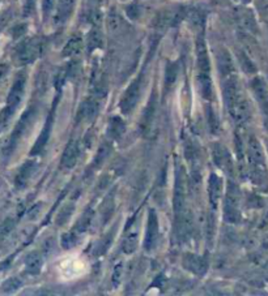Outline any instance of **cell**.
Masks as SVG:
<instances>
[{
  "instance_id": "obj_1",
  "label": "cell",
  "mask_w": 268,
  "mask_h": 296,
  "mask_svg": "<svg viewBox=\"0 0 268 296\" xmlns=\"http://www.w3.org/2000/svg\"><path fill=\"white\" fill-rule=\"evenodd\" d=\"M224 99L230 116L237 123H245L250 116V107L245 94L241 88L240 79L237 75H232L223 79Z\"/></svg>"
},
{
  "instance_id": "obj_2",
  "label": "cell",
  "mask_w": 268,
  "mask_h": 296,
  "mask_svg": "<svg viewBox=\"0 0 268 296\" xmlns=\"http://www.w3.org/2000/svg\"><path fill=\"white\" fill-rule=\"evenodd\" d=\"M247 161H249L250 176L256 185H265L268 183L267 166L263 149L255 137L251 136L247 141Z\"/></svg>"
},
{
  "instance_id": "obj_3",
  "label": "cell",
  "mask_w": 268,
  "mask_h": 296,
  "mask_svg": "<svg viewBox=\"0 0 268 296\" xmlns=\"http://www.w3.org/2000/svg\"><path fill=\"white\" fill-rule=\"evenodd\" d=\"M186 198H187V175L183 166L178 165L176 170V188H174V214L176 218L183 215L187 211L186 209Z\"/></svg>"
},
{
  "instance_id": "obj_4",
  "label": "cell",
  "mask_w": 268,
  "mask_h": 296,
  "mask_svg": "<svg viewBox=\"0 0 268 296\" xmlns=\"http://www.w3.org/2000/svg\"><path fill=\"white\" fill-rule=\"evenodd\" d=\"M240 200V189L234 183H230L229 187H228L225 202H224V216H225V220L230 223H237L241 219Z\"/></svg>"
},
{
  "instance_id": "obj_5",
  "label": "cell",
  "mask_w": 268,
  "mask_h": 296,
  "mask_svg": "<svg viewBox=\"0 0 268 296\" xmlns=\"http://www.w3.org/2000/svg\"><path fill=\"white\" fill-rule=\"evenodd\" d=\"M24 89H25V76L21 75V76L17 77V80L15 81L12 86V90L10 93V97H8V106L3 111V115L0 118V125L6 124L8 119L11 118V115L13 114V111L16 110V107L19 106L20 101L24 96Z\"/></svg>"
},
{
  "instance_id": "obj_6",
  "label": "cell",
  "mask_w": 268,
  "mask_h": 296,
  "mask_svg": "<svg viewBox=\"0 0 268 296\" xmlns=\"http://www.w3.org/2000/svg\"><path fill=\"white\" fill-rule=\"evenodd\" d=\"M41 51L42 42L37 38H29L17 47L16 59L21 64L32 63L41 55Z\"/></svg>"
},
{
  "instance_id": "obj_7",
  "label": "cell",
  "mask_w": 268,
  "mask_h": 296,
  "mask_svg": "<svg viewBox=\"0 0 268 296\" xmlns=\"http://www.w3.org/2000/svg\"><path fill=\"white\" fill-rule=\"evenodd\" d=\"M141 93V76H139L136 80L132 81L130 84L127 89H126L125 94L122 96L121 103H119V107H121V111L125 115H128L135 108V106L139 102V98H140Z\"/></svg>"
},
{
  "instance_id": "obj_8",
  "label": "cell",
  "mask_w": 268,
  "mask_h": 296,
  "mask_svg": "<svg viewBox=\"0 0 268 296\" xmlns=\"http://www.w3.org/2000/svg\"><path fill=\"white\" fill-rule=\"evenodd\" d=\"M251 88L254 96L258 101L259 107H260V111H262L264 127L268 131V86L262 77H255L251 81Z\"/></svg>"
},
{
  "instance_id": "obj_9",
  "label": "cell",
  "mask_w": 268,
  "mask_h": 296,
  "mask_svg": "<svg viewBox=\"0 0 268 296\" xmlns=\"http://www.w3.org/2000/svg\"><path fill=\"white\" fill-rule=\"evenodd\" d=\"M234 20L238 24L242 30L251 34H256L258 33V24H256L255 16L252 13L251 10L245 8V7H238L234 11Z\"/></svg>"
},
{
  "instance_id": "obj_10",
  "label": "cell",
  "mask_w": 268,
  "mask_h": 296,
  "mask_svg": "<svg viewBox=\"0 0 268 296\" xmlns=\"http://www.w3.org/2000/svg\"><path fill=\"white\" fill-rule=\"evenodd\" d=\"M183 16H185V12L181 8H178V10L163 11L161 13H158V16L154 20V25H156L157 29H160V30H165V29L178 24L183 19Z\"/></svg>"
},
{
  "instance_id": "obj_11",
  "label": "cell",
  "mask_w": 268,
  "mask_h": 296,
  "mask_svg": "<svg viewBox=\"0 0 268 296\" xmlns=\"http://www.w3.org/2000/svg\"><path fill=\"white\" fill-rule=\"evenodd\" d=\"M158 238V220H157V214L153 209H150L148 214L147 223V233H145V239H144V247L147 251H150L157 243Z\"/></svg>"
},
{
  "instance_id": "obj_12",
  "label": "cell",
  "mask_w": 268,
  "mask_h": 296,
  "mask_svg": "<svg viewBox=\"0 0 268 296\" xmlns=\"http://www.w3.org/2000/svg\"><path fill=\"white\" fill-rule=\"evenodd\" d=\"M212 156H213L216 165L220 169L233 174V162H232V158H230V154L227 150V147L223 146L221 143H215L213 146H212Z\"/></svg>"
},
{
  "instance_id": "obj_13",
  "label": "cell",
  "mask_w": 268,
  "mask_h": 296,
  "mask_svg": "<svg viewBox=\"0 0 268 296\" xmlns=\"http://www.w3.org/2000/svg\"><path fill=\"white\" fill-rule=\"evenodd\" d=\"M183 266L186 270L191 271L196 275H203L207 270V261L204 258L200 257L194 253H187L183 256Z\"/></svg>"
},
{
  "instance_id": "obj_14",
  "label": "cell",
  "mask_w": 268,
  "mask_h": 296,
  "mask_svg": "<svg viewBox=\"0 0 268 296\" xmlns=\"http://www.w3.org/2000/svg\"><path fill=\"white\" fill-rule=\"evenodd\" d=\"M75 4H76V0H58L57 6V12H55V24L57 25H63L70 16L74 12Z\"/></svg>"
},
{
  "instance_id": "obj_15",
  "label": "cell",
  "mask_w": 268,
  "mask_h": 296,
  "mask_svg": "<svg viewBox=\"0 0 268 296\" xmlns=\"http://www.w3.org/2000/svg\"><path fill=\"white\" fill-rule=\"evenodd\" d=\"M77 158H79V143L75 140H71L67 146H66V149H64L63 156H62V167L67 170L72 169L76 165Z\"/></svg>"
},
{
  "instance_id": "obj_16",
  "label": "cell",
  "mask_w": 268,
  "mask_h": 296,
  "mask_svg": "<svg viewBox=\"0 0 268 296\" xmlns=\"http://www.w3.org/2000/svg\"><path fill=\"white\" fill-rule=\"evenodd\" d=\"M221 193H223V180L216 174H211L208 180V194H209V201L213 207H216L219 204Z\"/></svg>"
},
{
  "instance_id": "obj_17",
  "label": "cell",
  "mask_w": 268,
  "mask_h": 296,
  "mask_svg": "<svg viewBox=\"0 0 268 296\" xmlns=\"http://www.w3.org/2000/svg\"><path fill=\"white\" fill-rule=\"evenodd\" d=\"M217 65H219V70H220V75L223 79L232 76V75H236V68H234L232 56L225 50H223L220 54L217 55Z\"/></svg>"
},
{
  "instance_id": "obj_18",
  "label": "cell",
  "mask_w": 268,
  "mask_h": 296,
  "mask_svg": "<svg viewBox=\"0 0 268 296\" xmlns=\"http://www.w3.org/2000/svg\"><path fill=\"white\" fill-rule=\"evenodd\" d=\"M154 116H156V105H154L153 99H150L149 105L145 108V111H144L143 118H141L140 121V129L144 136H148L150 133V131H152L154 123Z\"/></svg>"
},
{
  "instance_id": "obj_19",
  "label": "cell",
  "mask_w": 268,
  "mask_h": 296,
  "mask_svg": "<svg viewBox=\"0 0 268 296\" xmlns=\"http://www.w3.org/2000/svg\"><path fill=\"white\" fill-rule=\"evenodd\" d=\"M34 112H35L34 110H33V108H30V110H29V111L24 115L23 119L20 120V124L17 125L16 129H15V132H13L12 141H11V145H12V146H15V145H16L17 141L20 140V137L25 133V131L28 129L29 125L32 124L33 119H34Z\"/></svg>"
},
{
  "instance_id": "obj_20",
  "label": "cell",
  "mask_w": 268,
  "mask_h": 296,
  "mask_svg": "<svg viewBox=\"0 0 268 296\" xmlns=\"http://www.w3.org/2000/svg\"><path fill=\"white\" fill-rule=\"evenodd\" d=\"M81 47H83V39H81L80 35H74L70 41L67 42V45L64 46L63 55L64 56H75L79 52L81 51Z\"/></svg>"
},
{
  "instance_id": "obj_21",
  "label": "cell",
  "mask_w": 268,
  "mask_h": 296,
  "mask_svg": "<svg viewBox=\"0 0 268 296\" xmlns=\"http://www.w3.org/2000/svg\"><path fill=\"white\" fill-rule=\"evenodd\" d=\"M50 133H51V119H48L47 123H46V125H45V128H43V131H42L41 136H39V138L37 140V142H35L34 147H33L32 154H37V153L41 154V152L43 150V147L46 146V143H47Z\"/></svg>"
},
{
  "instance_id": "obj_22",
  "label": "cell",
  "mask_w": 268,
  "mask_h": 296,
  "mask_svg": "<svg viewBox=\"0 0 268 296\" xmlns=\"http://www.w3.org/2000/svg\"><path fill=\"white\" fill-rule=\"evenodd\" d=\"M177 77H178V64L177 63H169L166 67V75H165V90H170L173 85L176 84Z\"/></svg>"
},
{
  "instance_id": "obj_23",
  "label": "cell",
  "mask_w": 268,
  "mask_h": 296,
  "mask_svg": "<svg viewBox=\"0 0 268 296\" xmlns=\"http://www.w3.org/2000/svg\"><path fill=\"white\" fill-rule=\"evenodd\" d=\"M125 123L123 120L119 118H114L110 121V125H109V134L114 138V140H118L122 134L125 133Z\"/></svg>"
},
{
  "instance_id": "obj_24",
  "label": "cell",
  "mask_w": 268,
  "mask_h": 296,
  "mask_svg": "<svg viewBox=\"0 0 268 296\" xmlns=\"http://www.w3.org/2000/svg\"><path fill=\"white\" fill-rule=\"evenodd\" d=\"M125 23L117 12H110L108 16V28L112 33H121L123 30Z\"/></svg>"
},
{
  "instance_id": "obj_25",
  "label": "cell",
  "mask_w": 268,
  "mask_h": 296,
  "mask_svg": "<svg viewBox=\"0 0 268 296\" xmlns=\"http://www.w3.org/2000/svg\"><path fill=\"white\" fill-rule=\"evenodd\" d=\"M137 245V233L131 231V233H128L127 236H126L125 242H123V252L125 253H132V252L136 249Z\"/></svg>"
},
{
  "instance_id": "obj_26",
  "label": "cell",
  "mask_w": 268,
  "mask_h": 296,
  "mask_svg": "<svg viewBox=\"0 0 268 296\" xmlns=\"http://www.w3.org/2000/svg\"><path fill=\"white\" fill-rule=\"evenodd\" d=\"M101 42H102V38H101V33H99V30L93 29L92 32H90L89 37H88V48H89V51L99 47V46H101Z\"/></svg>"
},
{
  "instance_id": "obj_27",
  "label": "cell",
  "mask_w": 268,
  "mask_h": 296,
  "mask_svg": "<svg viewBox=\"0 0 268 296\" xmlns=\"http://www.w3.org/2000/svg\"><path fill=\"white\" fill-rule=\"evenodd\" d=\"M33 171H34V163H26L19 174V184H25L28 179L32 176Z\"/></svg>"
},
{
  "instance_id": "obj_28",
  "label": "cell",
  "mask_w": 268,
  "mask_h": 296,
  "mask_svg": "<svg viewBox=\"0 0 268 296\" xmlns=\"http://www.w3.org/2000/svg\"><path fill=\"white\" fill-rule=\"evenodd\" d=\"M90 223V213L88 211L86 214H84V216L81 219H79V222L76 223V227H75V233H84L88 227H89Z\"/></svg>"
},
{
  "instance_id": "obj_29",
  "label": "cell",
  "mask_w": 268,
  "mask_h": 296,
  "mask_svg": "<svg viewBox=\"0 0 268 296\" xmlns=\"http://www.w3.org/2000/svg\"><path fill=\"white\" fill-rule=\"evenodd\" d=\"M28 268H29V270L33 271V273H37V271L39 270V268H41V258L35 255V253L32 256H29Z\"/></svg>"
},
{
  "instance_id": "obj_30",
  "label": "cell",
  "mask_w": 268,
  "mask_h": 296,
  "mask_svg": "<svg viewBox=\"0 0 268 296\" xmlns=\"http://www.w3.org/2000/svg\"><path fill=\"white\" fill-rule=\"evenodd\" d=\"M240 61H241V65H242V68L246 70V72H254V70H255L252 63L249 60V57L246 56L245 54L240 55Z\"/></svg>"
},
{
  "instance_id": "obj_31",
  "label": "cell",
  "mask_w": 268,
  "mask_h": 296,
  "mask_svg": "<svg viewBox=\"0 0 268 296\" xmlns=\"http://www.w3.org/2000/svg\"><path fill=\"white\" fill-rule=\"evenodd\" d=\"M75 235L72 233L70 234H66V235H63V238H62V244L64 245V248H71L72 245L75 244Z\"/></svg>"
},
{
  "instance_id": "obj_32",
  "label": "cell",
  "mask_w": 268,
  "mask_h": 296,
  "mask_svg": "<svg viewBox=\"0 0 268 296\" xmlns=\"http://www.w3.org/2000/svg\"><path fill=\"white\" fill-rule=\"evenodd\" d=\"M55 4H58V0H43V13H45V16L50 15V12L54 10Z\"/></svg>"
},
{
  "instance_id": "obj_33",
  "label": "cell",
  "mask_w": 268,
  "mask_h": 296,
  "mask_svg": "<svg viewBox=\"0 0 268 296\" xmlns=\"http://www.w3.org/2000/svg\"><path fill=\"white\" fill-rule=\"evenodd\" d=\"M237 2H240L241 4H247V3H250L251 0H237Z\"/></svg>"
},
{
  "instance_id": "obj_34",
  "label": "cell",
  "mask_w": 268,
  "mask_h": 296,
  "mask_svg": "<svg viewBox=\"0 0 268 296\" xmlns=\"http://www.w3.org/2000/svg\"><path fill=\"white\" fill-rule=\"evenodd\" d=\"M267 146H268V143H267Z\"/></svg>"
}]
</instances>
